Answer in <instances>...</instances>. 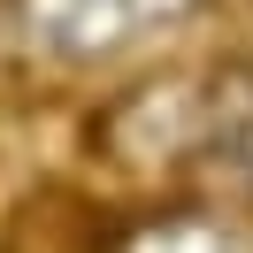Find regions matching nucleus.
Instances as JSON below:
<instances>
[{
  "label": "nucleus",
  "instance_id": "f257e3e1",
  "mask_svg": "<svg viewBox=\"0 0 253 253\" xmlns=\"http://www.w3.org/2000/svg\"><path fill=\"white\" fill-rule=\"evenodd\" d=\"M115 123H146V138H130L123 154H161L176 169L253 176V62L169 77L154 92H138L130 108H115Z\"/></svg>",
  "mask_w": 253,
  "mask_h": 253
},
{
  "label": "nucleus",
  "instance_id": "f03ea898",
  "mask_svg": "<svg viewBox=\"0 0 253 253\" xmlns=\"http://www.w3.org/2000/svg\"><path fill=\"white\" fill-rule=\"evenodd\" d=\"M184 0H31V39H54L69 54H100L138 39L146 16H169Z\"/></svg>",
  "mask_w": 253,
  "mask_h": 253
},
{
  "label": "nucleus",
  "instance_id": "7ed1b4c3",
  "mask_svg": "<svg viewBox=\"0 0 253 253\" xmlns=\"http://www.w3.org/2000/svg\"><path fill=\"white\" fill-rule=\"evenodd\" d=\"M123 253H246V246L215 222H146Z\"/></svg>",
  "mask_w": 253,
  "mask_h": 253
}]
</instances>
